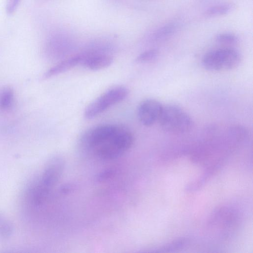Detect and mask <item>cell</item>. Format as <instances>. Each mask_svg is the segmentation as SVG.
<instances>
[{
	"label": "cell",
	"mask_w": 253,
	"mask_h": 253,
	"mask_svg": "<svg viewBox=\"0 0 253 253\" xmlns=\"http://www.w3.org/2000/svg\"><path fill=\"white\" fill-rule=\"evenodd\" d=\"M134 138L126 127L118 125H102L90 129L82 136L83 148L96 158L114 160L126 154L132 147Z\"/></svg>",
	"instance_id": "obj_1"
},
{
	"label": "cell",
	"mask_w": 253,
	"mask_h": 253,
	"mask_svg": "<svg viewBox=\"0 0 253 253\" xmlns=\"http://www.w3.org/2000/svg\"><path fill=\"white\" fill-rule=\"evenodd\" d=\"M65 169V161L59 156L52 157L47 163L41 180L34 188L32 197L38 203H44L52 189L61 178Z\"/></svg>",
	"instance_id": "obj_2"
},
{
	"label": "cell",
	"mask_w": 253,
	"mask_h": 253,
	"mask_svg": "<svg viewBox=\"0 0 253 253\" xmlns=\"http://www.w3.org/2000/svg\"><path fill=\"white\" fill-rule=\"evenodd\" d=\"M241 61V54L237 50L231 47H222L206 53L202 63L207 70L222 72L236 68Z\"/></svg>",
	"instance_id": "obj_3"
},
{
	"label": "cell",
	"mask_w": 253,
	"mask_h": 253,
	"mask_svg": "<svg viewBox=\"0 0 253 253\" xmlns=\"http://www.w3.org/2000/svg\"><path fill=\"white\" fill-rule=\"evenodd\" d=\"M158 122L164 130L173 133L188 132L194 125L191 116L175 105L163 106Z\"/></svg>",
	"instance_id": "obj_4"
},
{
	"label": "cell",
	"mask_w": 253,
	"mask_h": 253,
	"mask_svg": "<svg viewBox=\"0 0 253 253\" xmlns=\"http://www.w3.org/2000/svg\"><path fill=\"white\" fill-rule=\"evenodd\" d=\"M128 93L127 88L121 85L108 89L87 106L84 112V117L87 119L95 118L112 106L123 100Z\"/></svg>",
	"instance_id": "obj_5"
},
{
	"label": "cell",
	"mask_w": 253,
	"mask_h": 253,
	"mask_svg": "<svg viewBox=\"0 0 253 253\" xmlns=\"http://www.w3.org/2000/svg\"><path fill=\"white\" fill-rule=\"evenodd\" d=\"M163 106L158 100L148 98L141 101L137 108V117L144 126H151L158 122Z\"/></svg>",
	"instance_id": "obj_6"
},
{
	"label": "cell",
	"mask_w": 253,
	"mask_h": 253,
	"mask_svg": "<svg viewBox=\"0 0 253 253\" xmlns=\"http://www.w3.org/2000/svg\"><path fill=\"white\" fill-rule=\"evenodd\" d=\"M112 57L101 53H91L82 55L80 64L86 68L96 71L109 67L113 63Z\"/></svg>",
	"instance_id": "obj_7"
},
{
	"label": "cell",
	"mask_w": 253,
	"mask_h": 253,
	"mask_svg": "<svg viewBox=\"0 0 253 253\" xmlns=\"http://www.w3.org/2000/svg\"><path fill=\"white\" fill-rule=\"evenodd\" d=\"M82 55H76L66 59L48 70L43 76L45 79L49 78L67 71L80 64Z\"/></svg>",
	"instance_id": "obj_8"
},
{
	"label": "cell",
	"mask_w": 253,
	"mask_h": 253,
	"mask_svg": "<svg viewBox=\"0 0 253 253\" xmlns=\"http://www.w3.org/2000/svg\"><path fill=\"white\" fill-rule=\"evenodd\" d=\"M234 7V4L231 3L217 4L208 8L205 12V15L208 17L224 15L232 11Z\"/></svg>",
	"instance_id": "obj_9"
},
{
	"label": "cell",
	"mask_w": 253,
	"mask_h": 253,
	"mask_svg": "<svg viewBox=\"0 0 253 253\" xmlns=\"http://www.w3.org/2000/svg\"><path fill=\"white\" fill-rule=\"evenodd\" d=\"M177 26L175 23L165 24L154 32L153 38L155 40H162L172 35L176 31Z\"/></svg>",
	"instance_id": "obj_10"
},
{
	"label": "cell",
	"mask_w": 253,
	"mask_h": 253,
	"mask_svg": "<svg viewBox=\"0 0 253 253\" xmlns=\"http://www.w3.org/2000/svg\"><path fill=\"white\" fill-rule=\"evenodd\" d=\"M14 95L10 87H5L0 91V109L7 110L10 109L14 102Z\"/></svg>",
	"instance_id": "obj_11"
},
{
	"label": "cell",
	"mask_w": 253,
	"mask_h": 253,
	"mask_svg": "<svg viewBox=\"0 0 253 253\" xmlns=\"http://www.w3.org/2000/svg\"><path fill=\"white\" fill-rule=\"evenodd\" d=\"M13 231V226L10 221L0 215V237L6 239L9 237Z\"/></svg>",
	"instance_id": "obj_12"
},
{
	"label": "cell",
	"mask_w": 253,
	"mask_h": 253,
	"mask_svg": "<svg viewBox=\"0 0 253 253\" xmlns=\"http://www.w3.org/2000/svg\"><path fill=\"white\" fill-rule=\"evenodd\" d=\"M158 50L151 49L140 53L136 58L135 61L139 63H145L154 60L158 55Z\"/></svg>",
	"instance_id": "obj_13"
},
{
	"label": "cell",
	"mask_w": 253,
	"mask_h": 253,
	"mask_svg": "<svg viewBox=\"0 0 253 253\" xmlns=\"http://www.w3.org/2000/svg\"><path fill=\"white\" fill-rule=\"evenodd\" d=\"M215 40L219 43L225 44H234L238 42L237 36L231 33H222L217 34Z\"/></svg>",
	"instance_id": "obj_14"
},
{
	"label": "cell",
	"mask_w": 253,
	"mask_h": 253,
	"mask_svg": "<svg viewBox=\"0 0 253 253\" xmlns=\"http://www.w3.org/2000/svg\"><path fill=\"white\" fill-rule=\"evenodd\" d=\"M20 0H6V11L8 14H12L17 8Z\"/></svg>",
	"instance_id": "obj_15"
}]
</instances>
